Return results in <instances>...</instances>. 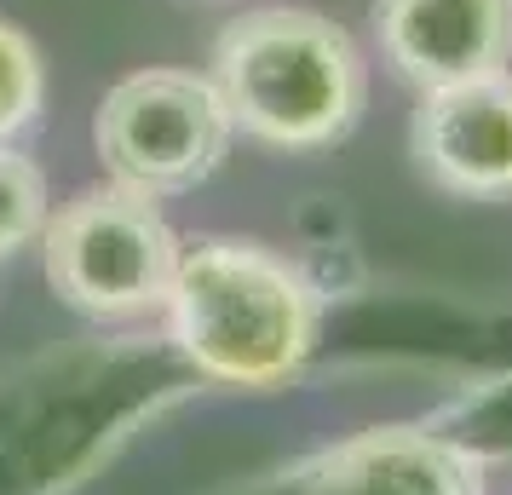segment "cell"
<instances>
[{
	"label": "cell",
	"mask_w": 512,
	"mask_h": 495,
	"mask_svg": "<svg viewBox=\"0 0 512 495\" xmlns=\"http://www.w3.org/2000/svg\"><path fill=\"white\" fill-rule=\"evenodd\" d=\"M317 288L300 265L259 242L202 236L179 242L173 265V340L208 380L277 386L317 346Z\"/></svg>",
	"instance_id": "cell-1"
},
{
	"label": "cell",
	"mask_w": 512,
	"mask_h": 495,
	"mask_svg": "<svg viewBox=\"0 0 512 495\" xmlns=\"http://www.w3.org/2000/svg\"><path fill=\"white\" fill-rule=\"evenodd\" d=\"M208 81L225 98L231 127L277 150H323L346 139L369 98L363 52L334 18L305 6H259L225 24Z\"/></svg>",
	"instance_id": "cell-2"
},
{
	"label": "cell",
	"mask_w": 512,
	"mask_h": 495,
	"mask_svg": "<svg viewBox=\"0 0 512 495\" xmlns=\"http://www.w3.org/2000/svg\"><path fill=\"white\" fill-rule=\"evenodd\" d=\"M231 110L208 75L196 70H139L116 81L93 116L98 162L110 185L144 202L185 196L231 150Z\"/></svg>",
	"instance_id": "cell-3"
},
{
	"label": "cell",
	"mask_w": 512,
	"mask_h": 495,
	"mask_svg": "<svg viewBox=\"0 0 512 495\" xmlns=\"http://www.w3.org/2000/svg\"><path fill=\"white\" fill-rule=\"evenodd\" d=\"M47 283L58 300L93 317H144L167 311L179 236L156 202L121 185H98L70 196L41 231Z\"/></svg>",
	"instance_id": "cell-4"
},
{
	"label": "cell",
	"mask_w": 512,
	"mask_h": 495,
	"mask_svg": "<svg viewBox=\"0 0 512 495\" xmlns=\"http://www.w3.org/2000/svg\"><path fill=\"white\" fill-rule=\"evenodd\" d=\"M380 52L420 93L507 75L512 0H374Z\"/></svg>",
	"instance_id": "cell-5"
},
{
	"label": "cell",
	"mask_w": 512,
	"mask_h": 495,
	"mask_svg": "<svg viewBox=\"0 0 512 495\" xmlns=\"http://www.w3.org/2000/svg\"><path fill=\"white\" fill-rule=\"evenodd\" d=\"M415 162L455 196H512V75L420 93Z\"/></svg>",
	"instance_id": "cell-6"
},
{
	"label": "cell",
	"mask_w": 512,
	"mask_h": 495,
	"mask_svg": "<svg viewBox=\"0 0 512 495\" xmlns=\"http://www.w3.org/2000/svg\"><path fill=\"white\" fill-rule=\"evenodd\" d=\"M305 495H489L484 467L449 438L386 426L363 432L305 472Z\"/></svg>",
	"instance_id": "cell-7"
},
{
	"label": "cell",
	"mask_w": 512,
	"mask_h": 495,
	"mask_svg": "<svg viewBox=\"0 0 512 495\" xmlns=\"http://www.w3.org/2000/svg\"><path fill=\"white\" fill-rule=\"evenodd\" d=\"M47 219H52L47 173L29 162L18 144H0V260L41 242Z\"/></svg>",
	"instance_id": "cell-8"
},
{
	"label": "cell",
	"mask_w": 512,
	"mask_h": 495,
	"mask_svg": "<svg viewBox=\"0 0 512 495\" xmlns=\"http://www.w3.org/2000/svg\"><path fill=\"white\" fill-rule=\"evenodd\" d=\"M47 98V64L24 29L0 24V144H12Z\"/></svg>",
	"instance_id": "cell-9"
}]
</instances>
